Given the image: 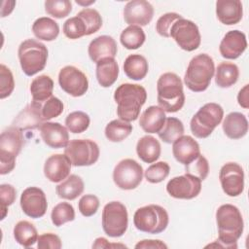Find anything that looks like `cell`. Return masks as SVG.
Returning a JSON list of instances; mask_svg holds the SVG:
<instances>
[{
  "label": "cell",
  "mask_w": 249,
  "mask_h": 249,
  "mask_svg": "<svg viewBox=\"0 0 249 249\" xmlns=\"http://www.w3.org/2000/svg\"><path fill=\"white\" fill-rule=\"evenodd\" d=\"M218 239L206 247L237 248V240L243 232L244 223L239 209L232 204H223L216 211Z\"/></svg>",
  "instance_id": "obj_1"
},
{
  "label": "cell",
  "mask_w": 249,
  "mask_h": 249,
  "mask_svg": "<svg viewBox=\"0 0 249 249\" xmlns=\"http://www.w3.org/2000/svg\"><path fill=\"white\" fill-rule=\"evenodd\" d=\"M114 99L117 103V114L124 122L137 120L141 107L147 99L146 89L136 84H122L114 93Z\"/></svg>",
  "instance_id": "obj_2"
},
{
  "label": "cell",
  "mask_w": 249,
  "mask_h": 249,
  "mask_svg": "<svg viewBox=\"0 0 249 249\" xmlns=\"http://www.w3.org/2000/svg\"><path fill=\"white\" fill-rule=\"evenodd\" d=\"M158 103L164 112L175 113L185 103L183 84L178 75L171 72L163 73L157 82Z\"/></svg>",
  "instance_id": "obj_3"
},
{
  "label": "cell",
  "mask_w": 249,
  "mask_h": 249,
  "mask_svg": "<svg viewBox=\"0 0 249 249\" xmlns=\"http://www.w3.org/2000/svg\"><path fill=\"white\" fill-rule=\"evenodd\" d=\"M214 71L215 66L212 57L207 53H199L189 62L184 82L192 91H204L210 85Z\"/></svg>",
  "instance_id": "obj_4"
},
{
  "label": "cell",
  "mask_w": 249,
  "mask_h": 249,
  "mask_svg": "<svg viewBox=\"0 0 249 249\" xmlns=\"http://www.w3.org/2000/svg\"><path fill=\"white\" fill-rule=\"evenodd\" d=\"M24 144L22 130L11 125L0 136V174L10 173L16 165L17 156Z\"/></svg>",
  "instance_id": "obj_5"
},
{
  "label": "cell",
  "mask_w": 249,
  "mask_h": 249,
  "mask_svg": "<svg viewBox=\"0 0 249 249\" xmlns=\"http://www.w3.org/2000/svg\"><path fill=\"white\" fill-rule=\"evenodd\" d=\"M18 54L23 73L27 76H33L45 68L48 49L39 41L27 39L19 45Z\"/></svg>",
  "instance_id": "obj_6"
},
{
  "label": "cell",
  "mask_w": 249,
  "mask_h": 249,
  "mask_svg": "<svg viewBox=\"0 0 249 249\" xmlns=\"http://www.w3.org/2000/svg\"><path fill=\"white\" fill-rule=\"evenodd\" d=\"M169 217L166 210L157 204L138 208L133 216L135 228L143 232L157 234L162 232L168 226Z\"/></svg>",
  "instance_id": "obj_7"
},
{
  "label": "cell",
  "mask_w": 249,
  "mask_h": 249,
  "mask_svg": "<svg viewBox=\"0 0 249 249\" xmlns=\"http://www.w3.org/2000/svg\"><path fill=\"white\" fill-rule=\"evenodd\" d=\"M224 110L219 104L213 102L204 104L191 120L192 133L197 138L208 137L222 122Z\"/></svg>",
  "instance_id": "obj_8"
},
{
  "label": "cell",
  "mask_w": 249,
  "mask_h": 249,
  "mask_svg": "<svg viewBox=\"0 0 249 249\" xmlns=\"http://www.w3.org/2000/svg\"><path fill=\"white\" fill-rule=\"evenodd\" d=\"M128 215L126 207L120 201L107 203L102 211V229L110 237H120L126 231Z\"/></svg>",
  "instance_id": "obj_9"
},
{
  "label": "cell",
  "mask_w": 249,
  "mask_h": 249,
  "mask_svg": "<svg viewBox=\"0 0 249 249\" xmlns=\"http://www.w3.org/2000/svg\"><path fill=\"white\" fill-rule=\"evenodd\" d=\"M98 145L90 139H74L64 148V155L74 166H89L99 158Z\"/></svg>",
  "instance_id": "obj_10"
},
{
  "label": "cell",
  "mask_w": 249,
  "mask_h": 249,
  "mask_svg": "<svg viewBox=\"0 0 249 249\" xmlns=\"http://www.w3.org/2000/svg\"><path fill=\"white\" fill-rule=\"evenodd\" d=\"M143 178V168L132 159L122 160L114 168V183L122 190H133L139 186Z\"/></svg>",
  "instance_id": "obj_11"
},
{
  "label": "cell",
  "mask_w": 249,
  "mask_h": 249,
  "mask_svg": "<svg viewBox=\"0 0 249 249\" xmlns=\"http://www.w3.org/2000/svg\"><path fill=\"white\" fill-rule=\"evenodd\" d=\"M170 37H172L177 45L184 51L193 52L196 50L201 41L200 33L197 25L192 20L184 18L178 19L171 27Z\"/></svg>",
  "instance_id": "obj_12"
},
{
  "label": "cell",
  "mask_w": 249,
  "mask_h": 249,
  "mask_svg": "<svg viewBox=\"0 0 249 249\" xmlns=\"http://www.w3.org/2000/svg\"><path fill=\"white\" fill-rule=\"evenodd\" d=\"M58 84L62 90L73 97L84 95L89 89L87 76L75 66H65L58 74Z\"/></svg>",
  "instance_id": "obj_13"
},
{
  "label": "cell",
  "mask_w": 249,
  "mask_h": 249,
  "mask_svg": "<svg viewBox=\"0 0 249 249\" xmlns=\"http://www.w3.org/2000/svg\"><path fill=\"white\" fill-rule=\"evenodd\" d=\"M222 189L229 196H238L244 190V172L236 162L224 164L219 172Z\"/></svg>",
  "instance_id": "obj_14"
},
{
  "label": "cell",
  "mask_w": 249,
  "mask_h": 249,
  "mask_svg": "<svg viewBox=\"0 0 249 249\" xmlns=\"http://www.w3.org/2000/svg\"><path fill=\"white\" fill-rule=\"evenodd\" d=\"M166 191L170 196L179 199H192L197 196L201 191V181L186 173L168 181Z\"/></svg>",
  "instance_id": "obj_15"
},
{
  "label": "cell",
  "mask_w": 249,
  "mask_h": 249,
  "mask_svg": "<svg viewBox=\"0 0 249 249\" xmlns=\"http://www.w3.org/2000/svg\"><path fill=\"white\" fill-rule=\"evenodd\" d=\"M20 207L23 213L30 218L43 217L48 207L45 193L38 187L26 188L20 196Z\"/></svg>",
  "instance_id": "obj_16"
},
{
  "label": "cell",
  "mask_w": 249,
  "mask_h": 249,
  "mask_svg": "<svg viewBox=\"0 0 249 249\" xmlns=\"http://www.w3.org/2000/svg\"><path fill=\"white\" fill-rule=\"evenodd\" d=\"M153 16L154 8L145 0L129 1L124 8V18L129 25L145 26L150 23Z\"/></svg>",
  "instance_id": "obj_17"
},
{
  "label": "cell",
  "mask_w": 249,
  "mask_h": 249,
  "mask_svg": "<svg viewBox=\"0 0 249 249\" xmlns=\"http://www.w3.org/2000/svg\"><path fill=\"white\" fill-rule=\"evenodd\" d=\"M247 48L246 36L239 30H231L223 37L219 51L223 57L235 59L239 57Z\"/></svg>",
  "instance_id": "obj_18"
},
{
  "label": "cell",
  "mask_w": 249,
  "mask_h": 249,
  "mask_svg": "<svg viewBox=\"0 0 249 249\" xmlns=\"http://www.w3.org/2000/svg\"><path fill=\"white\" fill-rule=\"evenodd\" d=\"M71 161L62 154H54L49 157L44 164V174L51 182L58 183L70 175Z\"/></svg>",
  "instance_id": "obj_19"
},
{
  "label": "cell",
  "mask_w": 249,
  "mask_h": 249,
  "mask_svg": "<svg viewBox=\"0 0 249 249\" xmlns=\"http://www.w3.org/2000/svg\"><path fill=\"white\" fill-rule=\"evenodd\" d=\"M39 128L42 140L50 148L59 149L67 146L69 134L67 129L59 123L46 122Z\"/></svg>",
  "instance_id": "obj_20"
},
{
  "label": "cell",
  "mask_w": 249,
  "mask_h": 249,
  "mask_svg": "<svg viewBox=\"0 0 249 249\" xmlns=\"http://www.w3.org/2000/svg\"><path fill=\"white\" fill-rule=\"evenodd\" d=\"M172 153L178 162L188 165L200 155V149L192 136L182 135L173 142Z\"/></svg>",
  "instance_id": "obj_21"
},
{
  "label": "cell",
  "mask_w": 249,
  "mask_h": 249,
  "mask_svg": "<svg viewBox=\"0 0 249 249\" xmlns=\"http://www.w3.org/2000/svg\"><path fill=\"white\" fill-rule=\"evenodd\" d=\"M117 51L118 48L115 39L108 35H101L94 38L88 48L89 58L95 63L105 58H115Z\"/></svg>",
  "instance_id": "obj_22"
},
{
  "label": "cell",
  "mask_w": 249,
  "mask_h": 249,
  "mask_svg": "<svg viewBox=\"0 0 249 249\" xmlns=\"http://www.w3.org/2000/svg\"><path fill=\"white\" fill-rule=\"evenodd\" d=\"M45 120L42 115V103L32 101L14 120L13 125L21 130L40 127Z\"/></svg>",
  "instance_id": "obj_23"
},
{
  "label": "cell",
  "mask_w": 249,
  "mask_h": 249,
  "mask_svg": "<svg viewBox=\"0 0 249 249\" xmlns=\"http://www.w3.org/2000/svg\"><path fill=\"white\" fill-rule=\"evenodd\" d=\"M216 15L223 24H236L242 18V3L239 0H218L216 2Z\"/></svg>",
  "instance_id": "obj_24"
},
{
  "label": "cell",
  "mask_w": 249,
  "mask_h": 249,
  "mask_svg": "<svg viewBox=\"0 0 249 249\" xmlns=\"http://www.w3.org/2000/svg\"><path fill=\"white\" fill-rule=\"evenodd\" d=\"M166 120L165 112L160 106L148 107L140 116L139 124L147 133H159Z\"/></svg>",
  "instance_id": "obj_25"
},
{
  "label": "cell",
  "mask_w": 249,
  "mask_h": 249,
  "mask_svg": "<svg viewBox=\"0 0 249 249\" xmlns=\"http://www.w3.org/2000/svg\"><path fill=\"white\" fill-rule=\"evenodd\" d=\"M223 130L231 139H240L248 131L246 117L239 112H231L223 121Z\"/></svg>",
  "instance_id": "obj_26"
},
{
  "label": "cell",
  "mask_w": 249,
  "mask_h": 249,
  "mask_svg": "<svg viewBox=\"0 0 249 249\" xmlns=\"http://www.w3.org/2000/svg\"><path fill=\"white\" fill-rule=\"evenodd\" d=\"M96 79L103 88L111 87L118 79L119 65L115 58H105L96 63Z\"/></svg>",
  "instance_id": "obj_27"
},
{
  "label": "cell",
  "mask_w": 249,
  "mask_h": 249,
  "mask_svg": "<svg viewBox=\"0 0 249 249\" xmlns=\"http://www.w3.org/2000/svg\"><path fill=\"white\" fill-rule=\"evenodd\" d=\"M136 153L139 159L144 162L153 163L160 156V144L155 137L145 135L138 140Z\"/></svg>",
  "instance_id": "obj_28"
},
{
  "label": "cell",
  "mask_w": 249,
  "mask_h": 249,
  "mask_svg": "<svg viewBox=\"0 0 249 249\" xmlns=\"http://www.w3.org/2000/svg\"><path fill=\"white\" fill-rule=\"evenodd\" d=\"M149 65L147 59L138 53L128 55L124 62V72L131 80L140 81L148 73Z\"/></svg>",
  "instance_id": "obj_29"
},
{
  "label": "cell",
  "mask_w": 249,
  "mask_h": 249,
  "mask_svg": "<svg viewBox=\"0 0 249 249\" xmlns=\"http://www.w3.org/2000/svg\"><path fill=\"white\" fill-rule=\"evenodd\" d=\"M84 187L83 179L78 175L71 174L62 183L56 186L55 192L60 198L73 200L82 195Z\"/></svg>",
  "instance_id": "obj_30"
},
{
  "label": "cell",
  "mask_w": 249,
  "mask_h": 249,
  "mask_svg": "<svg viewBox=\"0 0 249 249\" xmlns=\"http://www.w3.org/2000/svg\"><path fill=\"white\" fill-rule=\"evenodd\" d=\"M32 31L34 36L39 40L53 41L56 39L59 34V26L53 19L42 17L34 21L32 24Z\"/></svg>",
  "instance_id": "obj_31"
},
{
  "label": "cell",
  "mask_w": 249,
  "mask_h": 249,
  "mask_svg": "<svg viewBox=\"0 0 249 249\" xmlns=\"http://www.w3.org/2000/svg\"><path fill=\"white\" fill-rule=\"evenodd\" d=\"M29 89L32 95V101L42 103L52 96L53 81L48 75H41L31 82Z\"/></svg>",
  "instance_id": "obj_32"
},
{
  "label": "cell",
  "mask_w": 249,
  "mask_h": 249,
  "mask_svg": "<svg viewBox=\"0 0 249 249\" xmlns=\"http://www.w3.org/2000/svg\"><path fill=\"white\" fill-rule=\"evenodd\" d=\"M239 76L238 67L231 62H221L216 69L215 83L220 88H230L233 86Z\"/></svg>",
  "instance_id": "obj_33"
},
{
  "label": "cell",
  "mask_w": 249,
  "mask_h": 249,
  "mask_svg": "<svg viewBox=\"0 0 249 249\" xmlns=\"http://www.w3.org/2000/svg\"><path fill=\"white\" fill-rule=\"evenodd\" d=\"M14 237L23 247H30L38 240L36 228L28 221H19L14 227Z\"/></svg>",
  "instance_id": "obj_34"
},
{
  "label": "cell",
  "mask_w": 249,
  "mask_h": 249,
  "mask_svg": "<svg viewBox=\"0 0 249 249\" xmlns=\"http://www.w3.org/2000/svg\"><path fill=\"white\" fill-rule=\"evenodd\" d=\"M146 36L143 29L138 25H129L123 30L120 36L122 45L127 50H136L143 45Z\"/></svg>",
  "instance_id": "obj_35"
},
{
  "label": "cell",
  "mask_w": 249,
  "mask_h": 249,
  "mask_svg": "<svg viewBox=\"0 0 249 249\" xmlns=\"http://www.w3.org/2000/svg\"><path fill=\"white\" fill-rule=\"evenodd\" d=\"M132 132V124L123 120H113L105 127V136L111 142H121Z\"/></svg>",
  "instance_id": "obj_36"
},
{
  "label": "cell",
  "mask_w": 249,
  "mask_h": 249,
  "mask_svg": "<svg viewBox=\"0 0 249 249\" xmlns=\"http://www.w3.org/2000/svg\"><path fill=\"white\" fill-rule=\"evenodd\" d=\"M158 134L163 142L171 144L184 134L183 123L174 117L166 118L162 128Z\"/></svg>",
  "instance_id": "obj_37"
},
{
  "label": "cell",
  "mask_w": 249,
  "mask_h": 249,
  "mask_svg": "<svg viewBox=\"0 0 249 249\" xmlns=\"http://www.w3.org/2000/svg\"><path fill=\"white\" fill-rule=\"evenodd\" d=\"M63 33L69 39H79L83 36H88V27L84 19L76 15L73 18H68L63 23Z\"/></svg>",
  "instance_id": "obj_38"
},
{
  "label": "cell",
  "mask_w": 249,
  "mask_h": 249,
  "mask_svg": "<svg viewBox=\"0 0 249 249\" xmlns=\"http://www.w3.org/2000/svg\"><path fill=\"white\" fill-rule=\"evenodd\" d=\"M51 218L55 227H60L75 219V210L70 203L59 202L53 208Z\"/></svg>",
  "instance_id": "obj_39"
},
{
  "label": "cell",
  "mask_w": 249,
  "mask_h": 249,
  "mask_svg": "<svg viewBox=\"0 0 249 249\" xmlns=\"http://www.w3.org/2000/svg\"><path fill=\"white\" fill-rule=\"evenodd\" d=\"M90 120L88 114L82 111H74L67 115L65 125L72 133H82L86 131L89 125Z\"/></svg>",
  "instance_id": "obj_40"
},
{
  "label": "cell",
  "mask_w": 249,
  "mask_h": 249,
  "mask_svg": "<svg viewBox=\"0 0 249 249\" xmlns=\"http://www.w3.org/2000/svg\"><path fill=\"white\" fill-rule=\"evenodd\" d=\"M45 11L55 18H62L72 11V3L69 0H47L45 2Z\"/></svg>",
  "instance_id": "obj_41"
},
{
  "label": "cell",
  "mask_w": 249,
  "mask_h": 249,
  "mask_svg": "<svg viewBox=\"0 0 249 249\" xmlns=\"http://www.w3.org/2000/svg\"><path fill=\"white\" fill-rule=\"evenodd\" d=\"M170 167L165 161H158L151 164L145 171V178L152 184H157L163 181L169 174Z\"/></svg>",
  "instance_id": "obj_42"
},
{
  "label": "cell",
  "mask_w": 249,
  "mask_h": 249,
  "mask_svg": "<svg viewBox=\"0 0 249 249\" xmlns=\"http://www.w3.org/2000/svg\"><path fill=\"white\" fill-rule=\"evenodd\" d=\"M77 15L79 17H81L84 19L85 23L87 24L89 35H91V34L97 32L101 28L102 18L96 10L90 9V8H86V9H83L82 11H80Z\"/></svg>",
  "instance_id": "obj_43"
},
{
  "label": "cell",
  "mask_w": 249,
  "mask_h": 249,
  "mask_svg": "<svg viewBox=\"0 0 249 249\" xmlns=\"http://www.w3.org/2000/svg\"><path fill=\"white\" fill-rule=\"evenodd\" d=\"M185 172L198 178L200 181H203L209 172V164L207 160L202 155H199L191 163L185 165Z\"/></svg>",
  "instance_id": "obj_44"
},
{
  "label": "cell",
  "mask_w": 249,
  "mask_h": 249,
  "mask_svg": "<svg viewBox=\"0 0 249 249\" xmlns=\"http://www.w3.org/2000/svg\"><path fill=\"white\" fill-rule=\"evenodd\" d=\"M15 89L14 76L11 70L4 64L0 65V98L4 99L11 95Z\"/></svg>",
  "instance_id": "obj_45"
},
{
  "label": "cell",
  "mask_w": 249,
  "mask_h": 249,
  "mask_svg": "<svg viewBox=\"0 0 249 249\" xmlns=\"http://www.w3.org/2000/svg\"><path fill=\"white\" fill-rule=\"evenodd\" d=\"M183 17L177 13H166L162 15L156 23L157 32L165 38L170 37V30L172 25Z\"/></svg>",
  "instance_id": "obj_46"
},
{
  "label": "cell",
  "mask_w": 249,
  "mask_h": 249,
  "mask_svg": "<svg viewBox=\"0 0 249 249\" xmlns=\"http://www.w3.org/2000/svg\"><path fill=\"white\" fill-rule=\"evenodd\" d=\"M17 198V191L10 184L0 185V201H1V220L6 217L8 207L12 205Z\"/></svg>",
  "instance_id": "obj_47"
},
{
  "label": "cell",
  "mask_w": 249,
  "mask_h": 249,
  "mask_svg": "<svg viewBox=\"0 0 249 249\" xmlns=\"http://www.w3.org/2000/svg\"><path fill=\"white\" fill-rule=\"evenodd\" d=\"M63 112V103L55 96H51L42 105V115L45 121L58 117Z\"/></svg>",
  "instance_id": "obj_48"
},
{
  "label": "cell",
  "mask_w": 249,
  "mask_h": 249,
  "mask_svg": "<svg viewBox=\"0 0 249 249\" xmlns=\"http://www.w3.org/2000/svg\"><path fill=\"white\" fill-rule=\"evenodd\" d=\"M78 207L83 216L90 217L97 212L99 207V199L94 195H85L80 198Z\"/></svg>",
  "instance_id": "obj_49"
},
{
  "label": "cell",
  "mask_w": 249,
  "mask_h": 249,
  "mask_svg": "<svg viewBox=\"0 0 249 249\" xmlns=\"http://www.w3.org/2000/svg\"><path fill=\"white\" fill-rule=\"evenodd\" d=\"M37 246L39 249H60L62 243L58 235L52 232H46L38 236Z\"/></svg>",
  "instance_id": "obj_50"
},
{
  "label": "cell",
  "mask_w": 249,
  "mask_h": 249,
  "mask_svg": "<svg viewBox=\"0 0 249 249\" xmlns=\"http://www.w3.org/2000/svg\"><path fill=\"white\" fill-rule=\"evenodd\" d=\"M135 248H167V245L164 244L160 240H155V239H144L139 241Z\"/></svg>",
  "instance_id": "obj_51"
},
{
  "label": "cell",
  "mask_w": 249,
  "mask_h": 249,
  "mask_svg": "<svg viewBox=\"0 0 249 249\" xmlns=\"http://www.w3.org/2000/svg\"><path fill=\"white\" fill-rule=\"evenodd\" d=\"M238 104L244 109H248L249 107V99H248V85H245L237 94Z\"/></svg>",
  "instance_id": "obj_52"
},
{
  "label": "cell",
  "mask_w": 249,
  "mask_h": 249,
  "mask_svg": "<svg viewBox=\"0 0 249 249\" xmlns=\"http://www.w3.org/2000/svg\"><path fill=\"white\" fill-rule=\"evenodd\" d=\"M93 248H112V247H125L122 244H110L108 240L104 237H98L95 239L94 244L92 245Z\"/></svg>",
  "instance_id": "obj_53"
},
{
  "label": "cell",
  "mask_w": 249,
  "mask_h": 249,
  "mask_svg": "<svg viewBox=\"0 0 249 249\" xmlns=\"http://www.w3.org/2000/svg\"><path fill=\"white\" fill-rule=\"evenodd\" d=\"M76 3H78V4H81V5H82V4H84V5H85V3H82V2H80V1H78V0L76 1ZM92 3H94V0H93L92 2H90V3H86V4H87V5H89V4H92Z\"/></svg>",
  "instance_id": "obj_54"
}]
</instances>
